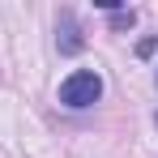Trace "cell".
Here are the masks:
<instances>
[{
    "instance_id": "cell-2",
    "label": "cell",
    "mask_w": 158,
    "mask_h": 158,
    "mask_svg": "<svg viewBox=\"0 0 158 158\" xmlns=\"http://www.w3.org/2000/svg\"><path fill=\"white\" fill-rule=\"evenodd\" d=\"M56 43H60V52L64 56H77L81 47H85V39H81V26H77V17L64 9L60 13V26H56Z\"/></svg>"
},
{
    "instance_id": "cell-1",
    "label": "cell",
    "mask_w": 158,
    "mask_h": 158,
    "mask_svg": "<svg viewBox=\"0 0 158 158\" xmlns=\"http://www.w3.org/2000/svg\"><path fill=\"white\" fill-rule=\"evenodd\" d=\"M98 98H103V77L90 73V69H77L73 77H64V85H60V103L69 107V111H85V107H94Z\"/></svg>"
},
{
    "instance_id": "cell-4",
    "label": "cell",
    "mask_w": 158,
    "mask_h": 158,
    "mask_svg": "<svg viewBox=\"0 0 158 158\" xmlns=\"http://www.w3.org/2000/svg\"><path fill=\"white\" fill-rule=\"evenodd\" d=\"M154 47H158V39H141V43H137V56H141V60H150Z\"/></svg>"
},
{
    "instance_id": "cell-3",
    "label": "cell",
    "mask_w": 158,
    "mask_h": 158,
    "mask_svg": "<svg viewBox=\"0 0 158 158\" xmlns=\"http://www.w3.org/2000/svg\"><path fill=\"white\" fill-rule=\"evenodd\" d=\"M132 22H137V13H132V9H115V13H111V30H128Z\"/></svg>"
}]
</instances>
